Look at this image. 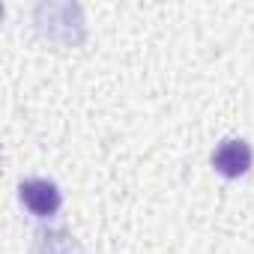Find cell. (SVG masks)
<instances>
[{"label":"cell","mask_w":254,"mask_h":254,"mask_svg":"<svg viewBox=\"0 0 254 254\" xmlns=\"http://www.w3.org/2000/svg\"><path fill=\"white\" fill-rule=\"evenodd\" d=\"M36 254H81V245L63 230H39Z\"/></svg>","instance_id":"cell-3"},{"label":"cell","mask_w":254,"mask_h":254,"mask_svg":"<svg viewBox=\"0 0 254 254\" xmlns=\"http://www.w3.org/2000/svg\"><path fill=\"white\" fill-rule=\"evenodd\" d=\"M18 197H21V203H24L33 215H39V218L54 215V212L60 209V203H63L60 189H57L54 183H48V180H24V183L18 186Z\"/></svg>","instance_id":"cell-1"},{"label":"cell","mask_w":254,"mask_h":254,"mask_svg":"<svg viewBox=\"0 0 254 254\" xmlns=\"http://www.w3.org/2000/svg\"><path fill=\"white\" fill-rule=\"evenodd\" d=\"M212 168L221 177H227V180H236V177L248 174V168H251V147L245 141H236V138L221 141L215 147V153H212Z\"/></svg>","instance_id":"cell-2"}]
</instances>
